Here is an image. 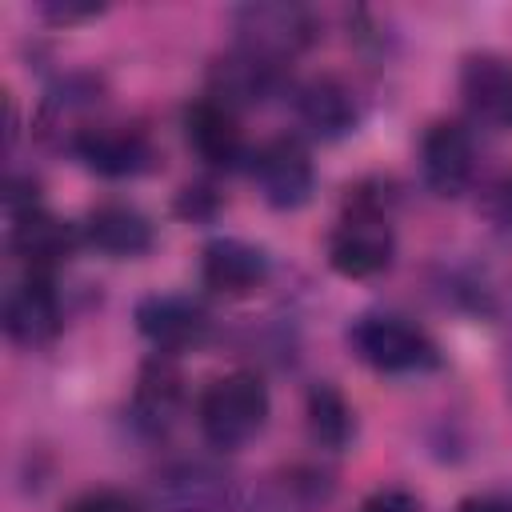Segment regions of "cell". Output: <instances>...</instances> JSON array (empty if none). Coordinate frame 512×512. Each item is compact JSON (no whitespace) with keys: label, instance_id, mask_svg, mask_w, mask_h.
Masks as SVG:
<instances>
[{"label":"cell","instance_id":"obj_1","mask_svg":"<svg viewBox=\"0 0 512 512\" xmlns=\"http://www.w3.org/2000/svg\"><path fill=\"white\" fill-rule=\"evenodd\" d=\"M396 256V232L388 200L376 188H352L328 232V264L348 280L380 276Z\"/></svg>","mask_w":512,"mask_h":512},{"label":"cell","instance_id":"obj_2","mask_svg":"<svg viewBox=\"0 0 512 512\" xmlns=\"http://www.w3.org/2000/svg\"><path fill=\"white\" fill-rule=\"evenodd\" d=\"M268 388L256 372H224L216 376L200 400H196V424H200V436L220 448V452H236L244 448L248 440H256L268 424Z\"/></svg>","mask_w":512,"mask_h":512},{"label":"cell","instance_id":"obj_3","mask_svg":"<svg viewBox=\"0 0 512 512\" xmlns=\"http://www.w3.org/2000/svg\"><path fill=\"white\" fill-rule=\"evenodd\" d=\"M348 348L384 376H420L440 368V344L400 312H360L348 324Z\"/></svg>","mask_w":512,"mask_h":512},{"label":"cell","instance_id":"obj_4","mask_svg":"<svg viewBox=\"0 0 512 512\" xmlns=\"http://www.w3.org/2000/svg\"><path fill=\"white\" fill-rule=\"evenodd\" d=\"M232 28H236V48L284 68L292 56H300L312 36H316V20L304 4L292 0H260V4H240L232 12Z\"/></svg>","mask_w":512,"mask_h":512},{"label":"cell","instance_id":"obj_5","mask_svg":"<svg viewBox=\"0 0 512 512\" xmlns=\"http://www.w3.org/2000/svg\"><path fill=\"white\" fill-rule=\"evenodd\" d=\"M72 156L100 172V176H140L152 168L156 152H152V140L144 128H132V124H108V120H96V124H80V132L68 140Z\"/></svg>","mask_w":512,"mask_h":512},{"label":"cell","instance_id":"obj_6","mask_svg":"<svg viewBox=\"0 0 512 512\" xmlns=\"http://www.w3.org/2000/svg\"><path fill=\"white\" fill-rule=\"evenodd\" d=\"M252 180L260 188V196L288 212V208H300L312 188H316V168H312V156L308 148L296 140V136H276V140H264L252 156Z\"/></svg>","mask_w":512,"mask_h":512},{"label":"cell","instance_id":"obj_7","mask_svg":"<svg viewBox=\"0 0 512 512\" xmlns=\"http://www.w3.org/2000/svg\"><path fill=\"white\" fill-rule=\"evenodd\" d=\"M64 316H60V296L56 280L48 272H20L12 288L4 292V328L20 348H44L56 340Z\"/></svg>","mask_w":512,"mask_h":512},{"label":"cell","instance_id":"obj_8","mask_svg":"<svg viewBox=\"0 0 512 512\" xmlns=\"http://www.w3.org/2000/svg\"><path fill=\"white\" fill-rule=\"evenodd\" d=\"M420 176L436 196H460L476 176V144L460 120H436L420 136Z\"/></svg>","mask_w":512,"mask_h":512},{"label":"cell","instance_id":"obj_9","mask_svg":"<svg viewBox=\"0 0 512 512\" xmlns=\"http://www.w3.org/2000/svg\"><path fill=\"white\" fill-rule=\"evenodd\" d=\"M208 312L200 300L192 296H176V292H152L136 304V328L144 332V340H152L156 352H184L196 348L208 336Z\"/></svg>","mask_w":512,"mask_h":512},{"label":"cell","instance_id":"obj_10","mask_svg":"<svg viewBox=\"0 0 512 512\" xmlns=\"http://www.w3.org/2000/svg\"><path fill=\"white\" fill-rule=\"evenodd\" d=\"M460 96L476 124L512 132V60L476 52L460 64Z\"/></svg>","mask_w":512,"mask_h":512},{"label":"cell","instance_id":"obj_11","mask_svg":"<svg viewBox=\"0 0 512 512\" xmlns=\"http://www.w3.org/2000/svg\"><path fill=\"white\" fill-rule=\"evenodd\" d=\"M272 272V260L260 244L240 236H216L200 252V280L216 296H252Z\"/></svg>","mask_w":512,"mask_h":512},{"label":"cell","instance_id":"obj_12","mask_svg":"<svg viewBox=\"0 0 512 512\" xmlns=\"http://www.w3.org/2000/svg\"><path fill=\"white\" fill-rule=\"evenodd\" d=\"M180 408H184V376L176 368V356L156 352L136 376L132 404H128L132 424L144 436H164L180 420Z\"/></svg>","mask_w":512,"mask_h":512},{"label":"cell","instance_id":"obj_13","mask_svg":"<svg viewBox=\"0 0 512 512\" xmlns=\"http://www.w3.org/2000/svg\"><path fill=\"white\" fill-rule=\"evenodd\" d=\"M232 496V480L204 460H180L156 476L160 512H228Z\"/></svg>","mask_w":512,"mask_h":512},{"label":"cell","instance_id":"obj_14","mask_svg":"<svg viewBox=\"0 0 512 512\" xmlns=\"http://www.w3.org/2000/svg\"><path fill=\"white\" fill-rule=\"evenodd\" d=\"M184 136L208 168H236L244 160V132L236 108L216 96H200L184 108Z\"/></svg>","mask_w":512,"mask_h":512},{"label":"cell","instance_id":"obj_15","mask_svg":"<svg viewBox=\"0 0 512 512\" xmlns=\"http://www.w3.org/2000/svg\"><path fill=\"white\" fill-rule=\"evenodd\" d=\"M80 240L92 244L96 252L112 256V260H132V256H144L152 248L156 232H152V220L140 208L120 204V200H108V204H96L84 216Z\"/></svg>","mask_w":512,"mask_h":512},{"label":"cell","instance_id":"obj_16","mask_svg":"<svg viewBox=\"0 0 512 512\" xmlns=\"http://www.w3.org/2000/svg\"><path fill=\"white\" fill-rule=\"evenodd\" d=\"M8 228H12V252L24 260L28 272H48L52 276L56 264L68 260L72 248L80 244V228L56 220L44 204L24 212V216H12Z\"/></svg>","mask_w":512,"mask_h":512},{"label":"cell","instance_id":"obj_17","mask_svg":"<svg viewBox=\"0 0 512 512\" xmlns=\"http://www.w3.org/2000/svg\"><path fill=\"white\" fill-rule=\"evenodd\" d=\"M296 112L304 128L320 140H340L356 128V100L336 76H316L296 92Z\"/></svg>","mask_w":512,"mask_h":512},{"label":"cell","instance_id":"obj_18","mask_svg":"<svg viewBox=\"0 0 512 512\" xmlns=\"http://www.w3.org/2000/svg\"><path fill=\"white\" fill-rule=\"evenodd\" d=\"M304 416H308V436H312V444H320V448H328V452L348 448L352 436H356V412H352V404L340 396V388H332V384H316V388L308 392Z\"/></svg>","mask_w":512,"mask_h":512},{"label":"cell","instance_id":"obj_19","mask_svg":"<svg viewBox=\"0 0 512 512\" xmlns=\"http://www.w3.org/2000/svg\"><path fill=\"white\" fill-rule=\"evenodd\" d=\"M272 496H276V508H280V512H316V508L332 496V480H328L320 468L292 464V468H284V472L276 476Z\"/></svg>","mask_w":512,"mask_h":512},{"label":"cell","instance_id":"obj_20","mask_svg":"<svg viewBox=\"0 0 512 512\" xmlns=\"http://www.w3.org/2000/svg\"><path fill=\"white\" fill-rule=\"evenodd\" d=\"M100 12H104V4H92V0H48V4H40V16L48 24H80V20H92Z\"/></svg>","mask_w":512,"mask_h":512},{"label":"cell","instance_id":"obj_21","mask_svg":"<svg viewBox=\"0 0 512 512\" xmlns=\"http://www.w3.org/2000/svg\"><path fill=\"white\" fill-rule=\"evenodd\" d=\"M68 512H144L132 496L124 492H112V488H100V492H88L80 496L76 504H68Z\"/></svg>","mask_w":512,"mask_h":512},{"label":"cell","instance_id":"obj_22","mask_svg":"<svg viewBox=\"0 0 512 512\" xmlns=\"http://www.w3.org/2000/svg\"><path fill=\"white\" fill-rule=\"evenodd\" d=\"M356 512H420V500L404 488H376L372 496L360 500Z\"/></svg>","mask_w":512,"mask_h":512},{"label":"cell","instance_id":"obj_23","mask_svg":"<svg viewBox=\"0 0 512 512\" xmlns=\"http://www.w3.org/2000/svg\"><path fill=\"white\" fill-rule=\"evenodd\" d=\"M452 512H512V492H472Z\"/></svg>","mask_w":512,"mask_h":512},{"label":"cell","instance_id":"obj_24","mask_svg":"<svg viewBox=\"0 0 512 512\" xmlns=\"http://www.w3.org/2000/svg\"><path fill=\"white\" fill-rule=\"evenodd\" d=\"M504 212H508V220H512V184L504 188Z\"/></svg>","mask_w":512,"mask_h":512}]
</instances>
